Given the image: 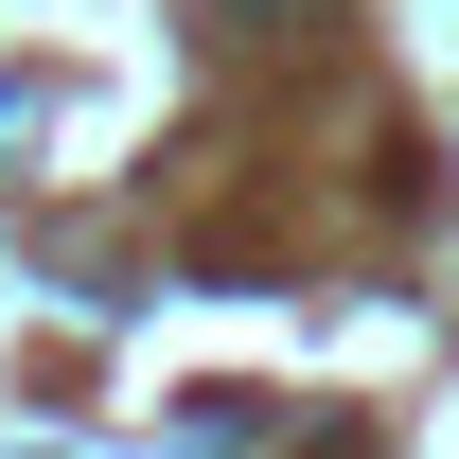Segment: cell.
<instances>
[{"label":"cell","mask_w":459,"mask_h":459,"mask_svg":"<svg viewBox=\"0 0 459 459\" xmlns=\"http://www.w3.org/2000/svg\"><path fill=\"white\" fill-rule=\"evenodd\" d=\"M247 424H265L247 389H212V406H177V459H247Z\"/></svg>","instance_id":"1"},{"label":"cell","mask_w":459,"mask_h":459,"mask_svg":"<svg viewBox=\"0 0 459 459\" xmlns=\"http://www.w3.org/2000/svg\"><path fill=\"white\" fill-rule=\"evenodd\" d=\"M195 18H300V0H195Z\"/></svg>","instance_id":"2"}]
</instances>
